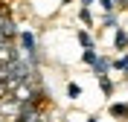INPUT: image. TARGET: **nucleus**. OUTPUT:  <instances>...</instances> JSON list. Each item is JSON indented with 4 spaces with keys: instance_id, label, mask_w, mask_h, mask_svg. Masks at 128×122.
<instances>
[{
    "instance_id": "4",
    "label": "nucleus",
    "mask_w": 128,
    "mask_h": 122,
    "mask_svg": "<svg viewBox=\"0 0 128 122\" xmlns=\"http://www.w3.org/2000/svg\"><path fill=\"white\" fill-rule=\"evenodd\" d=\"M0 35H3V38H12V35H20V32L15 29L12 20H0Z\"/></svg>"
},
{
    "instance_id": "5",
    "label": "nucleus",
    "mask_w": 128,
    "mask_h": 122,
    "mask_svg": "<svg viewBox=\"0 0 128 122\" xmlns=\"http://www.w3.org/2000/svg\"><path fill=\"white\" fill-rule=\"evenodd\" d=\"M114 70H120L122 76H128V52H122V55L114 61Z\"/></svg>"
},
{
    "instance_id": "2",
    "label": "nucleus",
    "mask_w": 128,
    "mask_h": 122,
    "mask_svg": "<svg viewBox=\"0 0 128 122\" xmlns=\"http://www.w3.org/2000/svg\"><path fill=\"white\" fill-rule=\"evenodd\" d=\"M111 61H108V58H105V55H99V61H96V64H93V76H96V79H99V76H108V70H111Z\"/></svg>"
},
{
    "instance_id": "13",
    "label": "nucleus",
    "mask_w": 128,
    "mask_h": 122,
    "mask_svg": "<svg viewBox=\"0 0 128 122\" xmlns=\"http://www.w3.org/2000/svg\"><path fill=\"white\" fill-rule=\"evenodd\" d=\"M114 20H116V17H114L111 12H108V15H105V20H102V23H105V26H114Z\"/></svg>"
},
{
    "instance_id": "10",
    "label": "nucleus",
    "mask_w": 128,
    "mask_h": 122,
    "mask_svg": "<svg viewBox=\"0 0 128 122\" xmlns=\"http://www.w3.org/2000/svg\"><path fill=\"white\" fill-rule=\"evenodd\" d=\"M76 38H79V44H82L84 49H90V47H93V38H90L88 32H76Z\"/></svg>"
},
{
    "instance_id": "11",
    "label": "nucleus",
    "mask_w": 128,
    "mask_h": 122,
    "mask_svg": "<svg viewBox=\"0 0 128 122\" xmlns=\"http://www.w3.org/2000/svg\"><path fill=\"white\" fill-rule=\"evenodd\" d=\"M99 3H102V9H105V12H114V6H116L120 0H99Z\"/></svg>"
},
{
    "instance_id": "9",
    "label": "nucleus",
    "mask_w": 128,
    "mask_h": 122,
    "mask_svg": "<svg viewBox=\"0 0 128 122\" xmlns=\"http://www.w3.org/2000/svg\"><path fill=\"white\" fill-rule=\"evenodd\" d=\"M82 58H84V64H90V67H93L96 61H99V52H96V49L90 47V49H84V55H82Z\"/></svg>"
},
{
    "instance_id": "8",
    "label": "nucleus",
    "mask_w": 128,
    "mask_h": 122,
    "mask_svg": "<svg viewBox=\"0 0 128 122\" xmlns=\"http://www.w3.org/2000/svg\"><path fill=\"white\" fill-rule=\"evenodd\" d=\"M67 96H70L73 102H76V99L82 96V84H76V81H70V84H67Z\"/></svg>"
},
{
    "instance_id": "7",
    "label": "nucleus",
    "mask_w": 128,
    "mask_h": 122,
    "mask_svg": "<svg viewBox=\"0 0 128 122\" xmlns=\"http://www.w3.org/2000/svg\"><path fill=\"white\" fill-rule=\"evenodd\" d=\"M99 87H102L105 96H111V93H114V81L108 79V76H99Z\"/></svg>"
},
{
    "instance_id": "6",
    "label": "nucleus",
    "mask_w": 128,
    "mask_h": 122,
    "mask_svg": "<svg viewBox=\"0 0 128 122\" xmlns=\"http://www.w3.org/2000/svg\"><path fill=\"white\" fill-rule=\"evenodd\" d=\"M111 114L114 116H125V119H128V102H114V105H111Z\"/></svg>"
},
{
    "instance_id": "16",
    "label": "nucleus",
    "mask_w": 128,
    "mask_h": 122,
    "mask_svg": "<svg viewBox=\"0 0 128 122\" xmlns=\"http://www.w3.org/2000/svg\"><path fill=\"white\" fill-rule=\"evenodd\" d=\"M88 122H96V116H88Z\"/></svg>"
},
{
    "instance_id": "15",
    "label": "nucleus",
    "mask_w": 128,
    "mask_h": 122,
    "mask_svg": "<svg viewBox=\"0 0 128 122\" xmlns=\"http://www.w3.org/2000/svg\"><path fill=\"white\" fill-rule=\"evenodd\" d=\"M120 6H128V0H120Z\"/></svg>"
},
{
    "instance_id": "14",
    "label": "nucleus",
    "mask_w": 128,
    "mask_h": 122,
    "mask_svg": "<svg viewBox=\"0 0 128 122\" xmlns=\"http://www.w3.org/2000/svg\"><path fill=\"white\" fill-rule=\"evenodd\" d=\"M90 3H93V0H82V6H90Z\"/></svg>"
},
{
    "instance_id": "3",
    "label": "nucleus",
    "mask_w": 128,
    "mask_h": 122,
    "mask_svg": "<svg viewBox=\"0 0 128 122\" xmlns=\"http://www.w3.org/2000/svg\"><path fill=\"white\" fill-rule=\"evenodd\" d=\"M114 47L120 49V52L128 49V32H125V29H116V32H114Z\"/></svg>"
},
{
    "instance_id": "12",
    "label": "nucleus",
    "mask_w": 128,
    "mask_h": 122,
    "mask_svg": "<svg viewBox=\"0 0 128 122\" xmlns=\"http://www.w3.org/2000/svg\"><path fill=\"white\" fill-rule=\"evenodd\" d=\"M79 17H82V23H90V12H88V6L82 9V15H79Z\"/></svg>"
},
{
    "instance_id": "1",
    "label": "nucleus",
    "mask_w": 128,
    "mask_h": 122,
    "mask_svg": "<svg viewBox=\"0 0 128 122\" xmlns=\"http://www.w3.org/2000/svg\"><path fill=\"white\" fill-rule=\"evenodd\" d=\"M20 44H24L26 55H29V61L35 64V35L32 32H20Z\"/></svg>"
}]
</instances>
